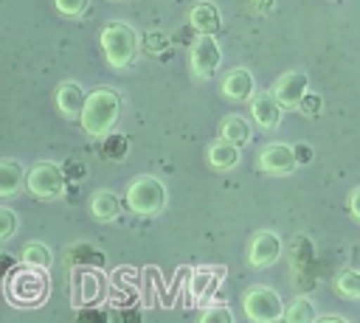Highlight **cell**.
Returning <instances> with one entry per match:
<instances>
[{
  "label": "cell",
  "instance_id": "cell-1",
  "mask_svg": "<svg viewBox=\"0 0 360 323\" xmlns=\"http://www.w3.org/2000/svg\"><path fill=\"white\" fill-rule=\"evenodd\" d=\"M121 115V95L112 87H96L87 95L84 112H82V129L90 138H107Z\"/></svg>",
  "mask_w": 360,
  "mask_h": 323
},
{
  "label": "cell",
  "instance_id": "cell-2",
  "mask_svg": "<svg viewBox=\"0 0 360 323\" xmlns=\"http://www.w3.org/2000/svg\"><path fill=\"white\" fill-rule=\"evenodd\" d=\"M51 295V278L48 270H37V267H25L20 264L8 281H6V298L17 306H37Z\"/></svg>",
  "mask_w": 360,
  "mask_h": 323
},
{
  "label": "cell",
  "instance_id": "cell-3",
  "mask_svg": "<svg viewBox=\"0 0 360 323\" xmlns=\"http://www.w3.org/2000/svg\"><path fill=\"white\" fill-rule=\"evenodd\" d=\"M138 45H141V39H138L135 28L124 20H112L101 28V51H104L110 67H115V70L135 62Z\"/></svg>",
  "mask_w": 360,
  "mask_h": 323
},
{
  "label": "cell",
  "instance_id": "cell-4",
  "mask_svg": "<svg viewBox=\"0 0 360 323\" xmlns=\"http://www.w3.org/2000/svg\"><path fill=\"white\" fill-rule=\"evenodd\" d=\"M166 199H169L166 185L152 174L135 177L124 194V202L135 216H158L166 208Z\"/></svg>",
  "mask_w": 360,
  "mask_h": 323
},
{
  "label": "cell",
  "instance_id": "cell-5",
  "mask_svg": "<svg viewBox=\"0 0 360 323\" xmlns=\"http://www.w3.org/2000/svg\"><path fill=\"white\" fill-rule=\"evenodd\" d=\"M65 185H68V174L59 163L53 160H39L28 169V194L37 197V199H59L65 194Z\"/></svg>",
  "mask_w": 360,
  "mask_h": 323
},
{
  "label": "cell",
  "instance_id": "cell-6",
  "mask_svg": "<svg viewBox=\"0 0 360 323\" xmlns=\"http://www.w3.org/2000/svg\"><path fill=\"white\" fill-rule=\"evenodd\" d=\"M242 309H245L248 320H253V323H273V320L284 317V309L287 306L281 303V298H278L276 289L256 284V286H250L242 295Z\"/></svg>",
  "mask_w": 360,
  "mask_h": 323
},
{
  "label": "cell",
  "instance_id": "cell-7",
  "mask_svg": "<svg viewBox=\"0 0 360 323\" xmlns=\"http://www.w3.org/2000/svg\"><path fill=\"white\" fill-rule=\"evenodd\" d=\"M219 62H222V51H219V42L214 37H197L188 48V70L194 79L205 81L211 79L217 70H219Z\"/></svg>",
  "mask_w": 360,
  "mask_h": 323
},
{
  "label": "cell",
  "instance_id": "cell-8",
  "mask_svg": "<svg viewBox=\"0 0 360 323\" xmlns=\"http://www.w3.org/2000/svg\"><path fill=\"white\" fill-rule=\"evenodd\" d=\"M256 166L270 174V177H287L298 169V160H295V146L290 143H281V140H273V143H264L259 149V157H256Z\"/></svg>",
  "mask_w": 360,
  "mask_h": 323
},
{
  "label": "cell",
  "instance_id": "cell-9",
  "mask_svg": "<svg viewBox=\"0 0 360 323\" xmlns=\"http://www.w3.org/2000/svg\"><path fill=\"white\" fill-rule=\"evenodd\" d=\"M276 101L284 107V110H298V104L304 101V95L309 93V76L304 70H287L276 79L273 90Z\"/></svg>",
  "mask_w": 360,
  "mask_h": 323
},
{
  "label": "cell",
  "instance_id": "cell-10",
  "mask_svg": "<svg viewBox=\"0 0 360 323\" xmlns=\"http://www.w3.org/2000/svg\"><path fill=\"white\" fill-rule=\"evenodd\" d=\"M284 244H281V236L276 230H259L253 233L250 244H248V264L253 270H264V267H273L281 256Z\"/></svg>",
  "mask_w": 360,
  "mask_h": 323
},
{
  "label": "cell",
  "instance_id": "cell-11",
  "mask_svg": "<svg viewBox=\"0 0 360 323\" xmlns=\"http://www.w3.org/2000/svg\"><path fill=\"white\" fill-rule=\"evenodd\" d=\"M281 115H284V107L276 101V95H273L270 90L256 93V95L250 98V118H253V124H256L259 129H264V132L278 129Z\"/></svg>",
  "mask_w": 360,
  "mask_h": 323
},
{
  "label": "cell",
  "instance_id": "cell-12",
  "mask_svg": "<svg viewBox=\"0 0 360 323\" xmlns=\"http://www.w3.org/2000/svg\"><path fill=\"white\" fill-rule=\"evenodd\" d=\"M219 93L233 101V104H242V101H250L256 95V79L248 67H231L219 84Z\"/></svg>",
  "mask_w": 360,
  "mask_h": 323
},
{
  "label": "cell",
  "instance_id": "cell-13",
  "mask_svg": "<svg viewBox=\"0 0 360 323\" xmlns=\"http://www.w3.org/2000/svg\"><path fill=\"white\" fill-rule=\"evenodd\" d=\"M290 261H292V272H295V286L307 289L312 286V261H315V250L309 244L307 236H295L292 247H290Z\"/></svg>",
  "mask_w": 360,
  "mask_h": 323
},
{
  "label": "cell",
  "instance_id": "cell-14",
  "mask_svg": "<svg viewBox=\"0 0 360 323\" xmlns=\"http://www.w3.org/2000/svg\"><path fill=\"white\" fill-rule=\"evenodd\" d=\"M56 110L68 118V121H82V112H84V104H87V93L76 84V81H70V79H65L59 87H56Z\"/></svg>",
  "mask_w": 360,
  "mask_h": 323
},
{
  "label": "cell",
  "instance_id": "cell-15",
  "mask_svg": "<svg viewBox=\"0 0 360 323\" xmlns=\"http://www.w3.org/2000/svg\"><path fill=\"white\" fill-rule=\"evenodd\" d=\"M188 22H191V28H194L200 37H214V34H219V28H222V14H219V8H217L211 0H200V3L191 6Z\"/></svg>",
  "mask_w": 360,
  "mask_h": 323
},
{
  "label": "cell",
  "instance_id": "cell-16",
  "mask_svg": "<svg viewBox=\"0 0 360 323\" xmlns=\"http://www.w3.org/2000/svg\"><path fill=\"white\" fill-rule=\"evenodd\" d=\"M205 160H208V166H211L214 171H231V169L239 166V146H233V143L225 140V138H217V140L208 143Z\"/></svg>",
  "mask_w": 360,
  "mask_h": 323
},
{
  "label": "cell",
  "instance_id": "cell-17",
  "mask_svg": "<svg viewBox=\"0 0 360 323\" xmlns=\"http://www.w3.org/2000/svg\"><path fill=\"white\" fill-rule=\"evenodd\" d=\"M28 183V169H22L20 160L14 157H3L0 160V197H14L22 185Z\"/></svg>",
  "mask_w": 360,
  "mask_h": 323
},
{
  "label": "cell",
  "instance_id": "cell-18",
  "mask_svg": "<svg viewBox=\"0 0 360 323\" xmlns=\"http://www.w3.org/2000/svg\"><path fill=\"white\" fill-rule=\"evenodd\" d=\"M219 278H222V270H211V267H202V270H194L191 272V281H188V289H191V301L200 303V301H208L217 286H219Z\"/></svg>",
  "mask_w": 360,
  "mask_h": 323
},
{
  "label": "cell",
  "instance_id": "cell-19",
  "mask_svg": "<svg viewBox=\"0 0 360 323\" xmlns=\"http://www.w3.org/2000/svg\"><path fill=\"white\" fill-rule=\"evenodd\" d=\"M90 213L96 216V222H115L121 213V202L110 188H98L90 197Z\"/></svg>",
  "mask_w": 360,
  "mask_h": 323
},
{
  "label": "cell",
  "instance_id": "cell-20",
  "mask_svg": "<svg viewBox=\"0 0 360 323\" xmlns=\"http://www.w3.org/2000/svg\"><path fill=\"white\" fill-rule=\"evenodd\" d=\"M219 138L231 140L233 146H245V143H250L253 132H250L248 118H242V115H225V118L219 121Z\"/></svg>",
  "mask_w": 360,
  "mask_h": 323
},
{
  "label": "cell",
  "instance_id": "cell-21",
  "mask_svg": "<svg viewBox=\"0 0 360 323\" xmlns=\"http://www.w3.org/2000/svg\"><path fill=\"white\" fill-rule=\"evenodd\" d=\"M20 261H22L25 267L48 270L51 261H53V253H51V247H48L45 242H28V244L22 247V253H20Z\"/></svg>",
  "mask_w": 360,
  "mask_h": 323
},
{
  "label": "cell",
  "instance_id": "cell-22",
  "mask_svg": "<svg viewBox=\"0 0 360 323\" xmlns=\"http://www.w3.org/2000/svg\"><path fill=\"white\" fill-rule=\"evenodd\" d=\"M284 320L287 323H315V303L307 298V295H298L292 298V303H287L284 309Z\"/></svg>",
  "mask_w": 360,
  "mask_h": 323
},
{
  "label": "cell",
  "instance_id": "cell-23",
  "mask_svg": "<svg viewBox=\"0 0 360 323\" xmlns=\"http://www.w3.org/2000/svg\"><path fill=\"white\" fill-rule=\"evenodd\" d=\"M129 154V140L118 132H110L107 138H101V157L104 160H124Z\"/></svg>",
  "mask_w": 360,
  "mask_h": 323
},
{
  "label": "cell",
  "instance_id": "cell-24",
  "mask_svg": "<svg viewBox=\"0 0 360 323\" xmlns=\"http://www.w3.org/2000/svg\"><path fill=\"white\" fill-rule=\"evenodd\" d=\"M335 289H338L343 298L357 301V298H360V270H340V272L335 275Z\"/></svg>",
  "mask_w": 360,
  "mask_h": 323
},
{
  "label": "cell",
  "instance_id": "cell-25",
  "mask_svg": "<svg viewBox=\"0 0 360 323\" xmlns=\"http://www.w3.org/2000/svg\"><path fill=\"white\" fill-rule=\"evenodd\" d=\"M65 261L68 264H101V256L90 244H73L70 250H65Z\"/></svg>",
  "mask_w": 360,
  "mask_h": 323
},
{
  "label": "cell",
  "instance_id": "cell-26",
  "mask_svg": "<svg viewBox=\"0 0 360 323\" xmlns=\"http://www.w3.org/2000/svg\"><path fill=\"white\" fill-rule=\"evenodd\" d=\"M197 323H233V312L228 309V303H211L208 309H202Z\"/></svg>",
  "mask_w": 360,
  "mask_h": 323
},
{
  "label": "cell",
  "instance_id": "cell-27",
  "mask_svg": "<svg viewBox=\"0 0 360 323\" xmlns=\"http://www.w3.org/2000/svg\"><path fill=\"white\" fill-rule=\"evenodd\" d=\"M20 228V219L11 208H0V242H8Z\"/></svg>",
  "mask_w": 360,
  "mask_h": 323
},
{
  "label": "cell",
  "instance_id": "cell-28",
  "mask_svg": "<svg viewBox=\"0 0 360 323\" xmlns=\"http://www.w3.org/2000/svg\"><path fill=\"white\" fill-rule=\"evenodd\" d=\"M298 112L307 115V118H318V115L323 112V98H321L318 93H307L304 101L298 104Z\"/></svg>",
  "mask_w": 360,
  "mask_h": 323
},
{
  "label": "cell",
  "instance_id": "cell-29",
  "mask_svg": "<svg viewBox=\"0 0 360 323\" xmlns=\"http://www.w3.org/2000/svg\"><path fill=\"white\" fill-rule=\"evenodd\" d=\"M53 6H56V11L65 14V17H82V14L87 11L90 0H53Z\"/></svg>",
  "mask_w": 360,
  "mask_h": 323
},
{
  "label": "cell",
  "instance_id": "cell-30",
  "mask_svg": "<svg viewBox=\"0 0 360 323\" xmlns=\"http://www.w3.org/2000/svg\"><path fill=\"white\" fill-rule=\"evenodd\" d=\"M76 323H107V315L98 306H84V309H79Z\"/></svg>",
  "mask_w": 360,
  "mask_h": 323
},
{
  "label": "cell",
  "instance_id": "cell-31",
  "mask_svg": "<svg viewBox=\"0 0 360 323\" xmlns=\"http://www.w3.org/2000/svg\"><path fill=\"white\" fill-rule=\"evenodd\" d=\"M62 169H65L68 180H82L84 177V163H79V160H68Z\"/></svg>",
  "mask_w": 360,
  "mask_h": 323
},
{
  "label": "cell",
  "instance_id": "cell-32",
  "mask_svg": "<svg viewBox=\"0 0 360 323\" xmlns=\"http://www.w3.org/2000/svg\"><path fill=\"white\" fill-rule=\"evenodd\" d=\"M346 205H349V213L360 222V185H354V188H352V194H349V202H346Z\"/></svg>",
  "mask_w": 360,
  "mask_h": 323
},
{
  "label": "cell",
  "instance_id": "cell-33",
  "mask_svg": "<svg viewBox=\"0 0 360 323\" xmlns=\"http://www.w3.org/2000/svg\"><path fill=\"white\" fill-rule=\"evenodd\" d=\"M295 160L298 163H309L312 160V146L309 143H295Z\"/></svg>",
  "mask_w": 360,
  "mask_h": 323
},
{
  "label": "cell",
  "instance_id": "cell-34",
  "mask_svg": "<svg viewBox=\"0 0 360 323\" xmlns=\"http://www.w3.org/2000/svg\"><path fill=\"white\" fill-rule=\"evenodd\" d=\"M273 3H276V0H248V8H250L253 14H264L267 8H273Z\"/></svg>",
  "mask_w": 360,
  "mask_h": 323
},
{
  "label": "cell",
  "instance_id": "cell-35",
  "mask_svg": "<svg viewBox=\"0 0 360 323\" xmlns=\"http://www.w3.org/2000/svg\"><path fill=\"white\" fill-rule=\"evenodd\" d=\"M138 320H141L138 309H124V323H138Z\"/></svg>",
  "mask_w": 360,
  "mask_h": 323
},
{
  "label": "cell",
  "instance_id": "cell-36",
  "mask_svg": "<svg viewBox=\"0 0 360 323\" xmlns=\"http://www.w3.org/2000/svg\"><path fill=\"white\" fill-rule=\"evenodd\" d=\"M315 323H349L346 317H338V315H323V317H318Z\"/></svg>",
  "mask_w": 360,
  "mask_h": 323
},
{
  "label": "cell",
  "instance_id": "cell-37",
  "mask_svg": "<svg viewBox=\"0 0 360 323\" xmlns=\"http://www.w3.org/2000/svg\"><path fill=\"white\" fill-rule=\"evenodd\" d=\"M273 323H287V320H284V317H278V320H273Z\"/></svg>",
  "mask_w": 360,
  "mask_h": 323
}]
</instances>
